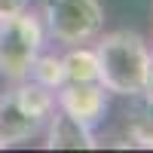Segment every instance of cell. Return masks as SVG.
I'll return each instance as SVG.
<instances>
[{
  "label": "cell",
  "mask_w": 153,
  "mask_h": 153,
  "mask_svg": "<svg viewBox=\"0 0 153 153\" xmlns=\"http://www.w3.org/2000/svg\"><path fill=\"white\" fill-rule=\"evenodd\" d=\"M98 83L113 95L138 98L144 92V76L150 61V46L138 31H110L95 37Z\"/></svg>",
  "instance_id": "6da1fadb"
},
{
  "label": "cell",
  "mask_w": 153,
  "mask_h": 153,
  "mask_svg": "<svg viewBox=\"0 0 153 153\" xmlns=\"http://www.w3.org/2000/svg\"><path fill=\"white\" fill-rule=\"evenodd\" d=\"M40 22L46 37L61 46L92 43L104 31V6L98 0H43Z\"/></svg>",
  "instance_id": "7a4b0ae2"
},
{
  "label": "cell",
  "mask_w": 153,
  "mask_h": 153,
  "mask_svg": "<svg viewBox=\"0 0 153 153\" xmlns=\"http://www.w3.org/2000/svg\"><path fill=\"white\" fill-rule=\"evenodd\" d=\"M46 31L37 12L25 9L12 19H0V76L19 83L28 76L31 61L43 49Z\"/></svg>",
  "instance_id": "3957f363"
},
{
  "label": "cell",
  "mask_w": 153,
  "mask_h": 153,
  "mask_svg": "<svg viewBox=\"0 0 153 153\" xmlns=\"http://www.w3.org/2000/svg\"><path fill=\"white\" fill-rule=\"evenodd\" d=\"M107 101L110 92L101 83H65L55 89V107L86 126H95L107 113Z\"/></svg>",
  "instance_id": "277c9868"
},
{
  "label": "cell",
  "mask_w": 153,
  "mask_h": 153,
  "mask_svg": "<svg viewBox=\"0 0 153 153\" xmlns=\"http://www.w3.org/2000/svg\"><path fill=\"white\" fill-rule=\"evenodd\" d=\"M43 126H46L43 120L31 117L16 101L12 89L0 92V147H12V144L31 141V138H37L43 132Z\"/></svg>",
  "instance_id": "5b68a950"
},
{
  "label": "cell",
  "mask_w": 153,
  "mask_h": 153,
  "mask_svg": "<svg viewBox=\"0 0 153 153\" xmlns=\"http://www.w3.org/2000/svg\"><path fill=\"white\" fill-rule=\"evenodd\" d=\"M46 147L49 150H92L98 147V138L92 135V126L68 117L65 110H52V117L46 120Z\"/></svg>",
  "instance_id": "8992f818"
},
{
  "label": "cell",
  "mask_w": 153,
  "mask_h": 153,
  "mask_svg": "<svg viewBox=\"0 0 153 153\" xmlns=\"http://www.w3.org/2000/svg\"><path fill=\"white\" fill-rule=\"evenodd\" d=\"M126 132H129V144L153 150V98L150 95L132 98V107L126 110Z\"/></svg>",
  "instance_id": "52a82bcc"
},
{
  "label": "cell",
  "mask_w": 153,
  "mask_h": 153,
  "mask_svg": "<svg viewBox=\"0 0 153 153\" xmlns=\"http://www.w3.org/2000/svg\"><path fill=\"white\" fill-rule=\"evenodd\" d=\"M12 95H16V101L31 113V117L43 120V123L52 117V110H55V92L46 89V86H40V83H34V80L12 83Z\"/></svg>",
  "instance_id": "ba28073f"
},
{
  "label": "cell",
  "mask_w": 153,
  "mask_h": 153,
  "mask_svg": "<svg viewBox=\"0 0 153 153\" xmlns=\"http://www.w3.org/2000/svg\"><path fill=\"white\" fill-rule=\"evenodd\" d=\"M61 65H65L68 83H98V55L92 46L86 43L68 46V52L61 55Z\"/></svg>",
  "instance_id": "9c48e42d"
},
{
  "label": "cell",
  "mask_w": 153,
  "mask_h": 153,
  "mask_svg": "<svg viewBox=\"0 0 153 153\" xmlns=\"http://www.w3.org/2000/svg\"><path fill=\"white\" fill-rule=\"evenodd\" d=\"M25 80H34V83H40L46 89H55L58 86H65L68 83V76H65V65H61V55H52V52H37V58L31 61V68H28V76Z\"/></svg>",
  "instance_id": "30bf717a"
},
{
  "label": "cell",
  "mask_w": 153,
  "mask_h": 153,
  "mask_svg": "<svg viewBox=\"0 0 153 153\" xmlns=\"http://www.w3.org/2000/svg\"><path fill=\"white\" fill-rule=\"evenodd\" d=\"M31 6V0H0V19H12Z\"/></svg>",
  "instance_id": "8fae6325"
},
{
  "label": "cell",
  "mask_w": 153,
  "mask_h": 153,
  "mask_svg": "<svg viewBox=\"0 0 153 153\" xmlns=\"http://www.w3.org/2000/svg\"><path fill=\"white\" fill-rule=\"evenodd\" d=\"M141 95L153 98V52H150V61H147V76H144V92Z\"/></svg>",
  "instance_id": "7c38bea8"
}]
</instances>
